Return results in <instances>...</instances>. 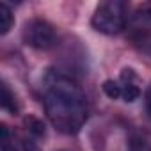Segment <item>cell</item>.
Masks as SVG:
<instances>
[{
    "label": "cell",
    "mask_w": 151,
    "mask_h": 151,
    "mask_svg": "<svg viewBox=\"0 0 151 151\" xmlns=\"http://www.w3.org/2000/svg\"><path fill=\"white\" fill-rule=\"evenodd\" d=\"M43 105L50 123L62 133H77L89 116L87 98L73 78L48 71L43 80Z\"/></svg>",
    "instance_id": "obj_1"
},
{
    "label": "cell",
    "mask_w": 151,
    "mask_h": 151,
    "mask_svg": "<svg viewBox=\"0 0 151 151\" xmlns=\"http://www.w3.org/2000/svg\"><path fill=\"white\" fill-rule=\"evenodd\" d=\"M91 25L94 30L107 34V36L119 34L126 25V6H124V2H119V0L101 2L91 18Z\"/></svg>",
    "instance_id": "obj_2"
},
{
    "label": "cell",
    "mask_w": 151,
    "mask_h": 151,
    "mask_svg": "<svg viewBox=\"0 0 151 151\" xmlns=\"http://www.w3.org/2000/svg\"><path fill=\"white\" fill-rule=\"evenodd\" d=\"M23 39L32 48L48 50L55 43V30L45 20H30L23 29Z\"/></svg>",
    "instance_id": "obj_3"
},
{
    "label": "cell",
    "mask_w": 151,
    "mask_h": 151,
    "mask_svg": "<svg viewBox=\"0 0 151 151\" xmlns=\"http://www.w3.org/2000/svg\"><path fill=\"white\" fill-rule=\"evenodd\" d=\"M119 86H121V98L126 103L135 101L140 96V89L135 84V73L133 69H123L119 77Z\"/></svg>",
    "instance_id": "obj_4"
},
{
    "label": "cell",
    "mask_w": 151,
    "mask_h": 151,
    "mask_svg": "<svg viewBox=\"0 0 151 151\" xmlns=\"http://www.w3.org/2000/svg\"><path fill=\"white\" fill-rule=\"evenodd\" d=\"M0 105H2L4 110H7V112H11V114H16V112H18L16 98H14V94L11 93V89H9V86H7L6 82L2 84V100H0Z\"/></svg>",
    "instance_id": "obj_5"
},
{
    "label": "cell",
    "mask_w": 151,
    "mask_h": 151,
    "mask_svg": "<svg viewBox=\"0 0 151 151\" xmlns=\"http://www.w3.org/2000/svg\"><path fill=\"white\" fill-rule=\"evenodd\" d=\"M13 13H11V9L2 2L0 4V36H6L9 30H11V27H13Z\"/></svg>",
    "instance_id": "obj_6"
},
{
    "label": "cell",
    "mask_w": 151,
    "mask_h": 151,
    "mask_svg": "<svg viewBox=\"0 0 151 151\" xmlns=\"http://www.w3.org/2000/svg\"><path fill=\"white\" fill-rule=\"evenodd\" d=\"M103 93L112 98V100H117L121 98V86H119V80H105L103 82Z\"/></svg>",
    "instance_id": "obj_7"
},
{
    "label": "cell",
    "mask_w": 151,
    "mask_h": 151,
    "mask_svg": "<svg viewBox=\"0 0 151 151\" xmlns=\"http://www.w3.org/2000/svg\"><path fill=\"white\" fill-rule=\"evenodd\" d=\"M128 151H151V144L146 139H142V137H133L130 140Z\"/></svg>",
    "instance_id": "obj_8"
},
{
    "label": "cell",
    "mask_w": 151,
    "mask_h": 151,
    "mask_svg": "<svg viewBox=\"0 0 151 151\" xmlns=\"http://www.w3.org/2000/svg\"><path fill=\"white\" fill-rule=\"evenodd\" d=\"M0 151H16L14 144L11 142V135L7 126H2V139H0Z\"/></svg>",
    "instance_id": "obj_9"
},
{
    "label": "cell",
    "mask_w": 151,
    "mask_h": 151,
    "mask_svg": "<svg viewBox=\"0 0 151 151\" xmlns=\"http://www.w3.org/2000/svg\"><path fill=\"white\" fill-rule=\"evenodd\" d=\"M135 18L139 22H144V23H151V4H146L142 6V9L135 14Z\"/></svg>",
    "instance_id": "obj_10"
},
{
    "label": "cell",
    "mask_w": 151,
    "mask_h": 151,
    "mask_svg": "<svg viewBox=\"0 0 151 151\" xmlns=\"http://www.w3.org/2000/svg\"><path fill=\"white\" fill-rule=\"evenodd\" d=\"M146 109L151 116V87H147V91H146Z\"/></svg>",
    "instance_id": "obj_11"
}]
</instances>
